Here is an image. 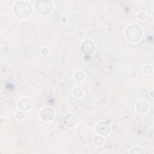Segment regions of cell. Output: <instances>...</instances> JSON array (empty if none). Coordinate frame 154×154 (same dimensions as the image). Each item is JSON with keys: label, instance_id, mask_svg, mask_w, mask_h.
<instances>
[{"label": "cell", "instance_id": "obj_1", "mask_svg": "<svg viewBox=\"0 0 154 154\" xmlns=\"http://www.w3.org/2000/svg\"><path fill=\"white\" fill-rule=\"evenodd\" d=\"M14 13L20 19H26L29 17L32 12L31 4L26 1H17L14 6Z\"/></svg>", "mask_w": 154, "mask_h": 154}, {"label": "cell", "instance_id": "obj_2", "mask_svg": "<svg viewBox=\"0 0 154 154\" xmlns=\"http://www.w3.org/2000/svg\"><path fill=\"white\" fill-rule=\"evenodd\" d=\"M142 35L143 30L140 26L137 25H130L126 30V36L129 41L138 42L141 38Z\"/></svg>", "mask_w": 154, "mask_h": 154}, {"label": "cell", "instance_id": "obj_3", "mask_svg": "<svg viewBox=\"0 0 154 154\" xmlns=\"http://www.w3.org/2000/svg\"><path fill=\"white\" fill-rule=\"evenodd\" d=\"M36 10L43 14L49 13L53 8L52 1H36L35 4Z\"/></svg>", "mask_w": 154, "mask_h": 154}, {"label": "cell", "instance_id": "obj_4", "mask_svg": "<svg viewBox=\"0 0 154 154\" xmlns=\"http://www.w3.org/2000/svg\"><path fill=\"white\" fill-rule=\"evenodd\" d=\"M96 49V45L91 40H85L81 45V52L86 55L93 54Z\"/></svg>", "mask_w": 154, "mask_h": 154}, {"label": "cell", "instance_id": "obj_5", "mask_svg": "<svg viewBox=\"0 0 154 154\" xmlns=\"http://www.w3.org/2000/svg\"><path fill=\"white\" fill-rule=\"evenodd\" d=\"M55 116V112L50 107H45L43 108L40 112V117L42 120L45 122L52 120Z\"/></svg>", "mask_w": 154, "mask_h": 154}, {"label": "cell", "instance_id": "obj_6", "mask_svg": "<svg viewBox=\"0 0 154 154\" xmlns=\"http://www.w3.org/2000/svg\"><path fill=\"white\" fill-rule=\"evenodd\" d=\"M96 130L99 134L101 135H106L109 134L111 130V127L109 124L108 122L105 121H103V122H99L97 124L96 127Z\"/></svg>", "mask_w": 154, "mask_h": 154}, {"label": "cell", "instance_id": "obj_7", "mask_svg": "<svg viewBox=\"0 0 154 154\" xmlns=\"http://www.w3.org/2000/svg\"><path fill=\"white\" fill-rule=\"evenodd\" d=\"M64 122L66 126L72 128L76 125L78 122V118L73 114H68L65 116Z\"/></svg>", "mask_w": 154, "mask_h": 154}, {"label": "cell", "instance_id": "obj_8", "mask_svg": "<svg viewBox=\"0 0 154 154\" xmlns=\"http://www.w3.org/2000/svg\"><path fill=\"white\" fill-rule=\"evenodd\" d=\"M19 106L23 111H27L30 109L31 106V102L29 99L27 98H23L19 102Z\"/></svg>", "mask_w": 154, "mask_h": 154}, {"label": "cell", "instance_id": "obj_9", "mask_svg": "<svg viewBox=\"0 0 154 154\" xmlns=\"http://www.w3.org/2000/svg\"><path fill=\"white\" fill-rule=\"evenodd\" d=\"M136 109L140 113H144L148 109V105L145 102H143V101L140 102L137 105Z\"/></svg>", "mask_w": 154, "mask_h": 154}, {"label": "cell", "instance_id": "obj_10", "mask_svg": "<svg viewBox=\"0 0 154 154\" xmlns=\"http://www.w3.org/2000/svg\"><path fill=\"white\" fill-rule=\"evenodd\" d=\"M131 153H137V154H140V153H143L144 152L143 150V149L139 147H134L132 149L131 151Z\"/></svg>", "mask_w": 154, "mask_h": 154}, {"label": "cell", "instance_id": "obj_11", "mask_svg": "<svg viewBox=\"0 0 154 154\" xmlns=\"http://www.w3.org/2000/svg\"><path fill=\"white\" fill-rule=\"evenodd\" d=\"M94 141L96 145H102L103 143V138L100 136H97L95 137Z\"/></svg>", "mask_w": 154, "mask_h": 154}, {"label": "cell", "instance_id": "obj_12", "mask_svg": "<svg viewBox=\"0 0 154 154\" xmlns=\"http://www.w3.org/2000/svg\"><path fill=\"white\" fill-rule=\"evenodd\" d=\"M75 79H76L77 81H79L83 80V79H84V73H83L82 72H78L75 74Z\"/></svg>", "mask_w": 154, "mask_h": 154}]
</instances>
